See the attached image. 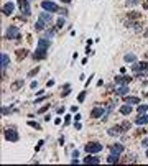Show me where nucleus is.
Returning a JSON list of instances; mask_svg holds the SVG:
<instances>
[{"mask_svg":"<svg viewBox=\"0 0 148 166\" xmlns=\"http://www.w3.org/2000/svg\"><path fill=\"white\" fill-rule=\"evenodd\" d=\"M41 9L45 10V12H49V13L59 12V7H58L54 2H49V0H43V2H41Z\"/></svg>","mask_w":148,"mask_h":166,"instance_id":"obj_1","label":"nucleus"},{"mask_svg":"<svg viewBox=\"0 0 148 166\" xmlns=\"http://www.w3.org/2000/svg\"><path fill=\"white\" fill-rule=\"evenodd\" d=\"M148 69V62H135L132 66V71L135 72V76H143V72Z\"/></svg>","mask_w":148,"mask_h":166,"instance_id":"obj_2","label":"nucleus"},{"mask_svg":"<svg viewBox=\"0 0 148 166\" xmlns=\"http://www.w3.org/2000/svg\"><path fill=\"white\" fill-rule=\"evenodd\" d=\"M7 38L8 40H16V41H20L21 40V35H20V30L16 28V26H8L7 30Z\"/></svg>","mask_w":148,"mask_h":166,"instance_id":"obj_3","label":"nucleus"},{"mask_svg":"<svg viewBox=\"0 0 148 166\" xmlns=\"http://www.w3.org/2000/svg\"><path fill=\"white\" fill-rule=\"evenodd\" d=\"M104 146L100 145V143H97V141H90V143H87L86 145V151L87 153H99V151H102Z\"/></svg>","mask_w":148,"mask_h":166,"instance_id":"obj_4","label":"nucleus"},{"mask_svg":"<svg viewBox=\"0 0 148 166\" xmlns=\"http://www.w3.org/2000/svg\"><path fill=\"white\" fill-rule=\"evenodd\" d=\"M18 5H20V10L25 17H30V15H31V9H30L28 0H18Z\"/></svg>","mask_w":148,"mask_h":166,"instance_id":"obj_5","label":"nucleus"},{"mask_svg":"<svg viewBox=\"0 0 148 166\" xmlns=\"http://www.w3.org/2000/svg\"><path fill=\"white\" fill-rule=\"evenodd\" d=\"M5 138H7L8 141H18V133H16V130L15 128H8V130H5Z\"/></svg>","mask_w":148,"mask_h":166,"instance_id":"obj_6","label":"nucleus"},{"mask_svg":"<svg viewBox=\"0 0 148 166\" xmlns=\"http://www.w3.org/2000/svg\"><path fill=\"white\" fill-rule=\"evenodd\" d=\"M130 81H132L130 76H117V77H115V84H117V86H128Z\"/></svg>","mask_w":148,"mask_h":166,"instance_id":"obj_7","label":"nucleus"},{"mask_svg":"<svg viewBox=\"0 0 148 166\" xmlns=\"http://www.w3.org/2000/svg\"><path fill=\"white\" fill-rule=\"evenodd\" d=\"M38 18H40V20H43L48 26L51 25V23H53V13H49V12H43Z\"/></svg>","mask_w":148,"mask_h":166,"instance_id":"obj_8","label":"nucleus"},{"mask_svg":"<svg viewBox=\"0 0 148 166\" xmlns=\"http://www.w3.org/2000/svg\"><path fill=\"white\" fill-rule=\"evenodd\" d=\"M13 10H15V5H13L12 2H7V4L2 7V13H4V15H12Z\"/></svg>","mask_w":148,"mask_h":166,"instance_id":"obj_9","label":"nucleus"},{"mask_svg":"<svg viewBox=\"0 0 148 166\" xmlns=\"http://www.w3.org/2000/svg\"><path fill=\"white\" fill-rule=\"evenodd\" d=\"M46 51L48 50H45V48H38L36 46V51H35V54H33V58L35 59H45L46 58Z\"/></svg>","mask_w":148,"mask_h":166,"instance_id":"obj_10","label":"nucleus"},{"mask_svg":"<svg viewBox=\"0 0 148 166\" xmlns=\"http://www.w3.org/2000/svg\"><path fill=\"white\" fill-rule=\"evenodd\" d=\"M109 148H110V153H115V155H120L123 151V145H122V143H114V145H110Z\"/></svg>","mask_w":148,"mask_h":166,"instance_id":"obj_11","label":"nucleus"},{"mask_svg":"<svg viewBox=\"0 0 148 166\" xmlns=\"http://www.w3.org/2000/svg\"><path fill=\"white\" fill-rule=\"evenodd\" d=\"M104 107H95L94 110H92V112H90V117H92V118H100V117H104Z\"/></svg>","mask_w":148,"mask_h":166,"instance_id":"obj_12","label":"nucleus"},{"mask_svg":"<svg viewBox=\"0 0 148 166\" xmlns=\"http://www.w3.org/2000/svg\"><path fill=\"white\" fill-rule=\"evenodd\" d=\"M49 46H51V40H48V38H40V40H38V48L48 50Z\"/></svg>","mask_w":148,"mask_h":166,"instance_id":"obj_13","label":"nucleus"},{"mask_svg":"<svg viewBox=\"0 0 148 166\" xmlns=\"http://www.w3.org/2000/svg\"><path fill=\"white\" fill-rule=\"evenodd\" d=\"M122 130H123V127H122V125H117V127H112V128L109 130V135H110V137H119L120 133H122Z\"/></svg>","mask_w":148,"mask_h":166,"instance_id":"obj_14","label":"nucleus"},{"mask_svg":"<svg viewBox=\"0 0 148 166\" xmlns=\"http://www.w3.org/2000/svg\"><path fill=\"white\" fill-rule=\"evenodd\" d=\"M0 59H2V64H0V67H2V71H5V69H7V66H8V62H10V58H8V54L2 53Z\"/></svg>","mask_w":148,"mask_h":166,"instance_id":"obj_15","label":"nucleus"},{"mask_svg":"<svg viewBox=\"0 0 148 166\" xmlns=\"http://www.w3.org/2000/svg\"><path fill=\"white\" fill-rule=\"evenodd\" d=\"M137 125H147L148 123V114H140V117L135 120Z\"/></svg>","mask_w":148,"mask_h":166,"instance_id":"obj_16","label":"nucleus"},{"mask_svg":"<svg viewBox=\"0 0 148 166\" xmlns=\"http://www.w3.org/2000/svg\"><path fill=\"white\" fill-rule=\"evenodd\" d=\"M127 92H128V86H117V89H115L117 96H127Z\"/></svg>","mask_w":148,"mask_h":166,"instance_id":"obj_17","label":"nucleus"},{"mask_svg":"<svg viewBox=\"0 0 148 166\" xmlns=\"http://www.w3.org/2000/svg\"><path fill=\"white\" fill-rule=\"evenodd\" d=\"M132 110H133V109H132L130 104H125V105H122V107H120V114H122V115H130Z\"/></svg>","mask_w":148,"mask_h":166,"instance_id":"obj_18","label":"nucleus"},{"mask_svg":"<svg viewBox=\"0 0 148 166\" xmlns=\"http://www.w3.org/2000/svg\"><path fill=\"white\" fill-rule=\"evenodd\" d=\"M84 163H87V165H90V163H92V165H99L100 160H99L97 156H90V153H89V156L84 158Z\"/></svg>","mask_w":148,"mask_h":166,"instance_id":"obj_19","label":"nucleus"},{"mask_svg":"<svg viewBox=\"0 0 148 166\" xmlns=\"http://www.w3.org/2000/svg\"><path fill=\"white\" fill-rule=\"evenodd\" d=\"M125 104L137 105V104H140V99L138 97H125Z\"/></svg>","mask_w":148,"mask_h":166,"instance_id":"obj_20","label":"nucleus"},{"mask_svg":"<svg viewBox=\"0 0 148 166\" xmlns=\"http://www.w3.org/2000/svg\"><path fill=\"white\" fill-rule=\"evenodd\" d=\"M46 26H48V25H46V23H45L43 20H40V18H38V21L35 23V28H36L38 31H43V30H45Z\"/></svg>","mask_w":148,"mask_h":166,"instance_id":"obj_21","label":"nucleus"},{"mask_svg":"<svg viewBox=\"0 0 148 166\" xmlns=\"http://www.w3.org/2000/svg\"><path fill=\"white\" fill-rule=\"evenodd\" d=\"M107 163H119V155H115V153H110L109 156H107Z\"/></svg>","mask_w":148,"mask_h":166,"instance_id":"obj_22","label":"nucleus"},{"mask_svg":"<svg viewBox=\"0 0 148 166\" xmlns=\"http://www.w3.org/2000/svg\"><path fill=\"white\" fill-rule=\"evenodd\" d=\"M123 59H125L127 62H135L137 61V56H135V54H125V58H123Z\"/></svg>","mask_w":148,"mask_h":166,"instance_id":"obj_23","label":"nucleus"},{"mask_svg":"<svg viewBox=\"0 0 148 166\" xmlns=\"http://www.w3.org/2000/svg\"><path fill=\"white\" fill-rule=\"evenodd\" d=\"M69 92H71V86H69V84H66V87H63V92H61V96H63V97L69 96Z\"/></svg>","mask_w":148,"mask_h":166,"instance_id":"obj_24","label":"nucleus"},{"mask_svg":"<svg viewBox=\"0 0 148 166\" xmlns=\"http://www.w3.org/2000/svg\"><path fill=\"white\" fill-rule=\"evenodd\" d=\"M63 26H64V18H59V20L56 21V28H63Z\"/></svg>","mask_w":148,"mask_h":166,"instance_id":"obj_25","label":"nucleus"},{"mask_svg":"<svg viewBox=\"0 0 148 166\" xmlns=\"http://www.w3.org/2000/svg\"><path fill=\"white\" fill-rule=\"evenodd\" d=\"M148 110V105H138V114H145Z\"/></svg>","mask_w":148,"mask_h":166,"instance_id":"obj_26","label":"nucleus"},{"mask_svg":"<svg viewBox=\"0 0 148 166\" xmlns=\"http://www.w3.org/2000/svg\"><path fill=\"white\" fill-rule=\"evenodd\" d=\"M28 125H30V127H33V128H36V130H40V128H41L40 123H36V122H28Z\"/></svg>","mask_w":148,"mask_h":166,"instance_id":"obj_27","label":"nucleus"},{"mask_svg":"<svg viewBox=\"0 0 148 166\" xmlns=\"http://www.w3.org/2000/svg\"><path fill=\"white\" fill-rule=\"evenodd\" d=\"M23 84H25V81H23V79H21V81H18V82H15V84H13V86H12V89H16V87H20V86H23Z\"/></svg>","mask_w":148,"mask_h":166,"instance_id":"obj_28","label":"nucleus"},{"mask_svg":"<svg viewBox=\"0 0 148 166\" xmlns=\"http://www.w3.org/2000/svg\"><path fill=\"white\" fill-rule=\"evenodd\" d=\"M127 5L130 7V5H138V0H127Z\"/></svg>","mask_w":148,"mask_h":166,"instance_id":"obj_29","label":"nucleus"},{"mask_svg":"<svg viewBox=\"0 0 148 166\" xmlns=\"http://www.w3.org/2000/svg\"><path fill=\"white\" fill-rule=\"evenodd\" d=\"M84 99H86V92H81V94H79V102H82Z\"/></svg>","mask_w":148,"mask_h":166,"instance_id":"obj_30","label":"nucleus"},{"mask_svg":"<svg viewBox=\"0 0 148 166\" xmlns=\"http://www.w3.org/2000/svg\"><path fill=\"white\" fill-rule=\"evenodd\" d=\"M48 107H49V105H45V107H41L40 110H38V114H43V112H46V110H48Z\"/></svg>","mask_w":148,"mask_h":166,"instance_id":"obj_31","label":"nucleus"},{"mask_svg":"<svg viewBox=\"0 0 148 166\" xmlns=\"http://www.w3.org/2000/svg\"><path fill=\"white\" fill-rule=\"evenodd\" d=\"M43 145H45V141H43V140L38 141V145H36V151H38V150H41V146H43Z\"/></svg>","mask_w":148,"mask_h":166,"instance_id":"obj_32","label":"nucleus"},{"mask_svg":"<svg viewBox=\"0 0 148 166\" xmlns=\"http://www.w3.org/2000/svg\"><path fill=\"white\" fill-rule=\"evenodd\" d=\"M46 36L53 38V36H54V31H51V30H48V31H46Z\"/></svg>","mask_w":148,"mask_h":166,"instance_id":"obj_33","label":"nucleus"},{"mask_svg":"<svg viewBox=\"0 0 148 166\" xmlns=\"http://www.w3.org/2000/svg\"><path fill=\"white\" fill-rule=\"evenodd\" d=\"M74 128H76V130H81V128H82V125L79 123V122H76V123H74Z\"/></svg>","mask_w":148,"mask_h":166,"instance_id":"obj_34","label":"nucleus"},{"mask_svg":"<svg viewBox=\"0 0 148 166\" xmlns=\"http://www.w3.org/2000/svg\"><path fill=\"white\" fill-rule=\"evenodd\" d=\"M8 112H10V109H7V107H2V114H4V115H7Z\"/></svg>","mask_w":148,"mask_h":166,"instance_id":"obj_35","label":"nucleus"},{"mask_svg":"<svg viewBox=\"0 0 148 166\" xmlns=\"http://www.w3.org/2000/svg\"><path fill=\"white\" fill-rule=\"evenodd\" d=\"M36 86H38V82H36V81H33V82L30 84V87H31V89H36Z\"/></svg>","mask_w":148,"mask_h":166,"instance_id":"obj_36","label":"nucleus"},{"mask_svg":"<svg viewBox=\"0 0 148 166\" xmlns=\"http://www.w3.org/2000/svg\"><path fill=\"white\" fill-rule=\"evenodd\" d=\"M36 72H38V67H36V69H33V71H30V77H31V76H35V74H36Z\"/></svg>","mask_w":148,"mask_h":166,"instance_id":"obj_37","label":"nucleus"},{"mask_svg":"<svg viewBox=\"0 0 148 166\" xmlns=\"http://www.w3.org/2000/svg\"><path fill=\"white\" fill-rule=\"evenodd\" d=\"M73 158H79V151H78V150H74V151H73Z\"/></svg>","mask_w":148,"mask_h":166,"instance_id":"obj_38","label":"nucleus"},{"mask_svg":"<svg viewBox=\"0 0 148 166\" xmlns=\"http://www.w3.org/2000/svg\"><path fill=\"white\" fill-rule=\"evenodd\" d=\"M142 145H143V146H148V138H143V141H142Z\"/></svg>","mask_w":148,"mask_h":166,"instance_id":"obj_39","label":"nucleus"},{"mask_svg":"<svg viewBox=\"0 0 148 166\" xmlns=\"http://www.w3.org/2000/svg\"><path fill=\"white\" fill-rule=\"evenodd\" d=\"M61 2H63V4H69L71 0H61Z\"/></svg>","mask_w":148,"mask_h":166,"instance_id":"obj_40","label":"nucleus"},{"mask_svg":"<svg viewBox=\"0 0 148 166\" xmlns=\"http://www.w3.org/2000/svg\"><path fill=\"white\" fill-rule=\"evenodd\" d=\"M147 156H148V150H147Z\"/></svg>","mask_w":148,"mask_h":166,"instance_id":"obj_41","label":"nucleus"},{"mask_svg":"<svg viewBox=\"0 0 148 166\" xmlns=\"http://www.w3.org/2000/svg\"><path fill=\"white\" fill-rule=\"evenodd\" d=\"M147 58H148V53H147Z\"/></svg>","mask_w":148,"mask_h":166,"instance_id":"obj_42","label":"nucleus"},{"mask_svg":"<svg viewBox=\"0 0 148 166\" xmlns=\"http://www.w3.org/2000/svg\"><path fill=\"white\" fill-rule=\"evenodd\" d=\"M147 36H148V31H147Z\"/></svg>","mask_w":148,"mask_h":166,"instance_id":"obj_43","label":"nucleus"}]
</instances>
